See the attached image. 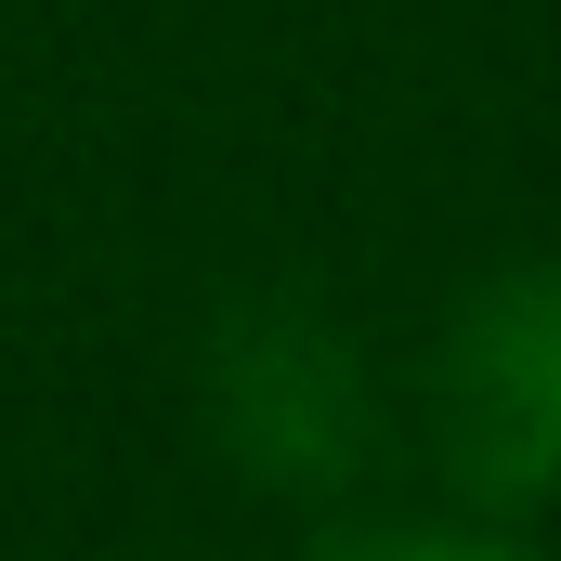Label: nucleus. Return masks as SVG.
<instances>
[{
  "mask_svg": "<svg viewBox=\"0 0 561 561\" xmlns=\"http://www.w3.org/2000/svg\"><path fill=\"white\" fill-rule=\"evenodd\" d=\"M340 561H536V549L496 523H392V536H353Z\"/></svg>",
  "mask_w": 561,
  "mask_h": 561,
  "instance_id": "obj_3",
  "label": "nucleus"
},
{
  "mask_svg": "<svg viewBox=\"0 0 561 561\" xmlns=\"http://www.w3.org/2000/svg\"><path fill=\"white\" fill-rule=\"evenodd\" d=\"M209 419L236 444V470H262V483H340L366 457V366L327 313L262 300L209 353Z\"/></svg>",
  "mask_w": 561,
  "mask_h": 561,
  "instance_id": "obj_2",
  "label": "nucleus"
},
{
  "mask_svg": "<svg viewBox=\"0 0 561 561\" xmlns=\"http://www.w3.org/2000/svg\"><path fill=\"white\" fill-rule=\"evenodd\" d=\"M431 457L470 510H549L561 496V262H510L444 313Z\"/></svg>",
  "mask_w": 561,
  "mask_h": 561,
  "instance_id": "obj_1",
  "label": "nucleus"
}]
</instances>
